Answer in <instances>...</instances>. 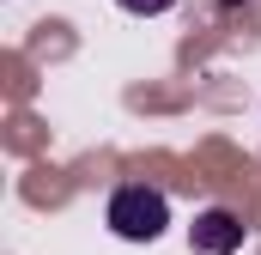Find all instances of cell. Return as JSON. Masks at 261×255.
Returning a JSON list of instances; mask_svg holds the SVG:
<instances>
[{
  "mask_svg": "<svg viewBox=\"0 0 261 255\" xmlns=\"http://www.w3.org/2000/svg\"><path fill=\"white\" fill-rule=\"evenodd\" d=\"M103 225L122 243H152L170 225V200H164V189H152V183H122V189L110 194V207H103Z\"/></svg>",
  "mask_w": 261,
  "mask_h": 255,
  "instance_id": "cell-1",
  "label": "cell"
},
{
  "mask_svg": "<svg viewBox=\"0 0 261 255\" xmlns=\"http://www.w3.org/2000/svg\"><path fill=\"white\" fill-rule=\"evenodd\" d=\"M243 219L231 213V207H206V213H195V225H189V249L195 255H237L243 249Z\"/></svg>",
  "mask_w": 261,
  "mask_h": 255,
  "instance_id": "cell-2",
  "label": "cell"
},
{
  "mask_svg": "<svg viewBox=\"0 0 261 255\" xmlns=\"http://www.w3.org/2000/svg\"><path fill=\"white\" fill-rule=\"evenodd\" d=\"M122 12H134V18H158V12H170L176 0H116Z\"/></svg>",
  "mask_w": 261,
  "mask_h": 255,
  "instance_id": "cell-3",
  "label": "cell"
}]
</instances>
